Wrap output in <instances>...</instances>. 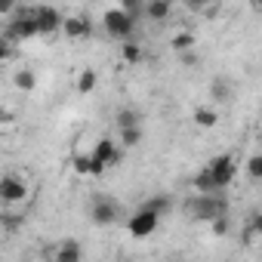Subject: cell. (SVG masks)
Returning <instances> with one entry per match:
<instances>
[{
  "mask_svg": "<svg viewBox=\"0 0 262 262\" xmlns=\"http://www.w3.org/2000/svg\"><path fill=\"white\" fill-rule=\"evenodd\" d=\"M207 173L213 176L216 188L222 191L225 185H231V179H234V173H237V167H234V158H231V155H219V158H213V161L207 164Z\"/></svg>",
  "mask_w": 262,
  "mask_h": 262,
  "instance_id": "obj_1",
  "label": "cell"
},
{
  "mask_svg": "<svg viewBox=\"0 0 262 262\" xmlns=\"http://www.w3.org/2000/svg\"><path fill=\"white\" fill-rule=\"evenodd\" d=\"M191 213L204 222H213L216 216H225V201L219 194H201V198H194Z\"/></svg>",
  "mask_w": 262,
  "mask_h": 262,
  "instance_id": "obj_2",
  "label": "cell"
},
{
  "mask_svg": "<svg viewBox=\"0 0 262 262\" xmlns=\"http://www.w3.org/2000/svg\"><path fill=\"white\" fill-rule=\"evenodd\" d=\"M158 222H161V216L142 207L139 213L129 216L126 228H129V234H133V237H148V234H155V231H158Z\"/></svg>",
  "mask_w": 262,
  "mask_h": 262,
  "instance_id": "obj_3",
  "label": "cell"
},
{
  "mask_svg": "<svg viewBox=\"0 0 262 262\" xmlns=\"http://www.w3.org/2000/svg\"><path fill=\"white\" fill-rule=\"evenodd\" d=\"M28 198V185L19 179V176H4L0 179V204H10V207H16V204H22Z\"/></svg>",
  "mask_w": 262,
  "mask_h": 262,
  "instance_id": "obj_4",
  "label": "cell"
},
{
  "mask_svg": "<svg viewBox=\"0 0 262 262\" xmlns=\"http://www.w3.org/2000/svg\"><path fill=\"white\" fill-rule=\"evenodd\" d=\"M102 22H105V31L111 37H123L126 40V37H133V31H136V22L129 19V16H123L120 10H108Z\"/></svg>",
  "mask_w": 262,
  "mask_h": 262,
  "instance_id": "obj_5",
  "label": "cell"
},
{
  "mask_svg": "<svg viewBox=\"0 0 262 262\" xmlns=\"http://www.w3.org/2000/svg\"><path fill=\"white\" fill-rule=\"evenodd\" d=\"M31 19H34L37 34H56L62 28V13L56 7H37V10H31Z\"/></svg>",
  "mask_w": 262,
  "mask_h": 262,
  "instance_id": "obj_6",
  "label": "cell"
},
{
  "mask_svg": "<svg viewBox=\"0 0 262 262\" xmlns=\"http://www.w3.org/2000/svg\"><path fill=\"white\" fill-rule=\"evenodd\" d=\"M117 216H120V210H117V204H114V201H108V198H96V201H93L90 219H93L99 228L114 225V222H117Z\"/></svg>",
  "mask_w": 262,
  "mask_h": 262,
  "instance_id": "obj_7",
  "label": "cell"
},
{
  "mask_svg": "<svg viewBox=\"0 0 262 262\" xmlns=\"http://www.w3.org/2000/svg\"><path fill=\"white\" fill-rule=\"evenodd\" d=\"M34 34H37V28H34L31 13H16V19H13L10 28H7V40H28V37H34Z\"/></svg>",
  "mask_w": 262,
  "mask_h": 262,
  "instance_id": "obj_8",
  "label": "cell"
},
{
  "mask_svg": "<svg viewBox=\"0 0 262 262\" xmlns=\"http://www.w3.org/2000/svg\"><path fill=\"white\" fill-rule=\"evenodd\" d=\"M90 158L99 161V164H105V167H114V164L120 161V145H117L114 139H99Z\"/></svg>",
  "mask_w": 262,
  "mask_h": 262,
  "instance_id": "obj_9",
  "label": "cell"
},
{
  "mask_svg": "<svg viewBox=\"0 0 262 262\" xmlns=\"http://www.w3.org/2000/svg\"><path fill=\"white\" fill-rule=\"evenodd\" d=\"M62 31H65L71 40H80V37H90V22L80 19V16H65V19H62Z\"/></svg>",
  "mask_w": 262,
  "mask_h": 262,
  "instance_id": "obj_10",
  "label": "cell"
},
{
  "mask_svg": "<svg viewBox=\"0 0 262 262\" xmlns=\"http://www.w3.org/2000/svg\"><path fill=\"white\" fill-rule=\"evenodd\" d=\"M142 123V114L136 111V108H120L117 114H114V126L117 129H133V126H139Z\"/></svg>",
  "mask_w": 262,
  "mask_h": 262,
  "instance_id": "obj_11",
  "label": "cell"
},
{
  "mask_svg": "<svg viewBox=\"0 0 262 262\" xmlns=\"http://www.w3.org/2000/svg\"><path fill=\"white\" fill-rule=\"evenodd\" d=\"M80 256H83V250L77 241H62L56 250V262H80Z\"/></svg>",
  "mask_w": 262,
  "mask_h": 262,
  "instance_id": "obj_12",
  "label": "cell"
},
{
  "mask_svg": "<svg viewBox=\"0 0 262 262\" xmlns=\"http://www.w3.org/2000/svg\"><path fill=\"white\" fill-rule=\"evenodd\" d=\"M142 13H145L151 22H164V19L170 16V4H167V0H148V4L142 7Z\"/></svg>",
  "mask_w": 262,
  "mask_h": 262,
  "instance_id": "obj_13",
  "label": "cell"
},
{
  "mask_svg": "<svg viewBox=\"0 0 262 262\" xmlns=\"http://www.w3.org/2000/svg\"><path fill=\"white\" fill-rule=\"evenodd\" d=\"M13 86H16V90H22V93H31V90L37 86V77H34V71H28V68L16 71V74H13Z\"/></svg>",
  "mask_w": 262,
  "mask_h": 262,
  "instance_id": "obj_14",
  "label": "cell"
},
{
  "mask_svg": "<svg viewBox=\"0 0 262 262\" xmlns=\"http://www.w3.org/2000/svg\"><path fill=\"white\" fill-rule=\"evenodd\" d=\"M194 188H198V194H219V188H216V182H213V176L207 173V167L194 176Z\"/></svg>",
  "mask_w": 262,
  "mask_h": 262,
  "instance_id": "obj_15",
  "label": "cell"
},
{
  "mask_svg": "<svg viewBox=\"0 0 262 262\" xmlns=\"http://www.w3.org/2000/svg\"><path fill=\"white\" fill-rule=\"evenodd\" d=\"M210 96H213L216 102H231V83L222 80V77H216V80L210 83Z\"/></svg>",
  "mask_w": 262,
  "mask_h": 262,
  "instance_id": "obj_16",
  "label": "cell"
},
{
  "mask_svg": "<svg viewBox=\"0 0 262 262\" xmlns=\"http://www.w3.org/2000/svg\"><path fill=\"white\" fill-rule=\"evenodd\" d=\"M194 123H198V126H204V129L216 126V123H219L216 108H194Z\"/></svg>",
  "mask_w": 262,
  "mask_h": 262,
  "instance_id": "obj_17",
  "label": "cell"
},
{
  "mask_svg": "<svg viewBox=\"0 0 262 262\" xmlns=\"http://www.w3.org/2000/svg\"><path fill=\"white\" fill-rule=\"evenodd\" d=\"M96 80H99V74H96L93 68H83L80 77H77V93H83V96L93 93V90H96Z\"/></svg>",
  "mask_w": 262,
  "mask_h": 262,
  "instance_id": "obj_18",
  "label": "cell"
},
{
  "mask_svg": "<svg viewBox=\"0 0 262 262\" xmlns=\"http://www.w3.org/2000/svg\"><path fill=\"white\" fill-rule=\"evenodd\" d=\"M142 142V126H133V129H120V145L123 148H136Z\"/></svg>",
  "mask_w": 262,
  "mask_h": 262,
  "instance_id": "obj_19",
  "label": "cell"
},
{
  "mask_svg": "<svg viewBox=\"0 0 262 262\" xmlns=\"http://www.w3.org/2000/svg\"><path fill=\"white\" fill-rule=\"evenodd\" d=\"M120 56H123L126 65H139V62H142V50H139V43H123Z\"/></svg>",
  "mask_w": 262,
  "mask_h": 262,
  "instance_id": "obj_20",
  "label": "cell"
},
{
  "mask_svg": "<svg viewBox=\"0 0 262 262\" xmlns=\"http://www.w3.org/2000/svg\"><path fill=\"white\" fill-rule=\"evenodd\" d=\"M145 210H151V213H158V216H161V213H167V210H170V198H167V194H155V198H148V201H145Z\"/></svg>",
  "mask_w": 262,
  "mask_h": 262,
  "instance_id": "obj_21",
  "label": "cell"
},
{
  "mask_svg": "<svg viewBox=\"0 0 262 262\" xmlns=\"http://www.w3.org/2000/svg\"><path fill=\"white\" fill-rule=\"evenodd\" d=\"M142 7H145V4H139V0H123V4H120V13L136 22V16H142Z\"/></svg>",
  "mask_w": 262,
  "mask_h": 262,
  "instance_id": "obj_22",
  "label": "cell"
},
{
  "mask_svg": "<svg viewBox=\"0 0 262 262\" xmlns=\"http://www.w3.org/2000/svg\"><path fill=\"white\" fill-rule=\"evenodd\" d=\"M191 47H194V37H191L188 31H182V34H176V37H173V50L185 53V50H191Z\"/></svg>",
  "mask_w": 262,
  "mask_h": 262,
  "instance_id": "obj_23",
  "label": "cell"
},
{
  "mask_svg": "<svg viewBox=\"0 0 262 262\" xmlns=\"http://www.w3.org/2000/svg\"><path fill=\"white\" fill-rule=\"evenodd\" d=\"M71 167H74L77 176H90V155H74Z\"/></svg>",
  "mask_w": 262,
  "mask_h": 262,
  "instance_id": "obj_24",
  "label": "cell"
},
{
  "mask_svg": "<svg viewBox=\"0 0 262 262\" xmlns=\"http://www.w3.org/2000/svg\"><path fill=\"white\" fill-rule=\"evenodd\" d=\"M247 176H250V179H262V158H259V155H253V158L247 161Z\"/></svg>",
  "mask_w": 262,
  "mask_h": 262,
  "instance_id": "obj_25",
  "label": "cell"
},
{
  "mask_svg": "<svg viewBox=\"0 0 262 262\" xmlns=\"http://www.w3.org/2000/svg\"><path fill=\"white\" fill-rule=\"evenodd\" d=\"M0 222H4L7 231H16V228L22 225V216H16V213H4V219H0Z\"/></svg>",
  "mask_w": 262,
  "mask_h": 262,
  "instance_id": "obj_26",
  "label": "cell"
},
{
  "mask_svg": "<svg viewBox=\"0 0 262 262\" xmlns=\"http://www.w3.org/2000/svg\"><path fill=\"white\" fill-rule=\"evenodd\" d=\"M210 225H213V231H216L219 237H222V234H228V219H225V216H216Z\"/></svg>",
  "mask_w": 262,
  "mask_h": 262,
  "instance_id": "obj_27",
  "label": "cell"
},
{
  "mask_svg": "<svg viewBox=\"0 0 262 262\" xmlns=\"http://www.w3.org/2000/svg\"><path fill=\"white\" fill-rule=\"evenodd\" d=\"M10 53H13V43H10L7 37H0V62L10 59Z\"/></svg>",
  "mask_w": 262,
  "mask_h": 262,
  "instance_id": "obj_28",
  "label": "cell"
},
{
  "mask_svg": "<svg viewBox=\"0 0 262 262\" xmlns=\"http://www.w3.org/2000/svg\"><path fill=\"white\" fill-rule=\"evenodd\" d=\"M105 170H108L105 164H99V161H93V158H90V176H105Z\"/></svg>",
  "mask_w": 262,
  "mask_h": 262,
  "instance_id": "obj_29",
  "label": "cell"
},
{
  "mask_svg": "<svg viewBox=\"0 0 262 262\" xmlns=\"http://www.w3.org/2000/svg\"><path fill=\"white\" fill-rule=\"evenodd\" d=\"M13 10H16V7H13V4H7V0H0V16H10V13H13Z\"/></svg>",
  "mask_w": 262,
  "mask_h": 262,
  "instance_id": "obj_30",
  "label": "cell"
},
{
  "mask_svg": "<svg viewBox=\"0 0 262 262\" xmlns=\"http://www.w3.org/2000/svg\"><path fill=\"white\" fill-rule=\"evenodd\" d=\"M204 13L213 19V16H219V4H213V7H204Z\"/></svg>",
  "mask_w": 262,
  "mask_h": 262,
  "instance_id": "obj_31",
  "label": "cell"
},
{
  "mask_svg": "<svg viewBox=\"0 0 262 262\" xmlns=\"http://www.w3.org/2000/svg\"><path fill=\"white\" fill-rule=\"evenodd\" d=\"M123 262H129V259H123Z\"/></svg>",
  "mask_w": 262,
  "mask_h": 262,
  "instance_id": "obj_32",
  "label": "cell"
}]
</instances>
